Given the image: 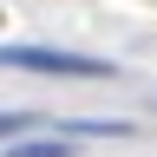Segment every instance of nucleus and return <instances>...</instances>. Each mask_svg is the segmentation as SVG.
Instances as JSON below:
<instances>
[{"mask_svg":"<svg viewBox=\"0 0 157 157\" xmlns=\"http://www.w3.org/2000/svg\"><path fill=\"white\" fill-rule=\"evenodd\" d=\"M26 124H39V118H33V111H0V144H7V137H20V131H26Z\"/></svg>","mask_w":157,"mask_h":157,"instance_id":"3","label":"nucleus"},{"mask_svg":"<svg viewBox=\"0 0 157 157\" xmlns=\"http://www.w3.org/2000/svg\"><path fill=\"white\" fill-rule=\"evenodd\" d=\"M0 66H13V72H46V78H111V72H118V66H105V59L59 52V46H0Z\"/></svg>","mask_w":157,"mask_h":157,"instance_id":"1","label":"nucleus"},{"mask_svg":"<svg viewBox=\"0 0 157 157\" xmlns=\"http://www.w3.org/2000/svg\"><path fill=\"white\" fill-rule=\"evenodd\" d=\"M13 157H72L66 137H26V144H13Z\"/></svg>","mask_w":157,"mask_h":157,"instance_id":"2","label":"nucleus"}]
</instances>
